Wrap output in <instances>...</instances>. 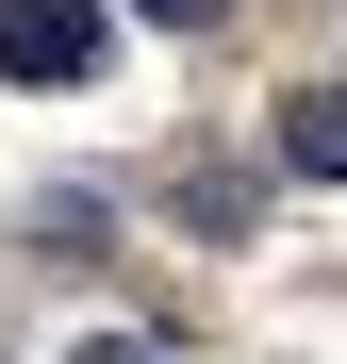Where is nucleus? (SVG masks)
<instances>
[{
    "instance_id": "nucleus-1",
    "label": "nucleus",
    "mask_w": 347,
    "mask_h": 364,
    "mask_svg": "<svg viewBox=\"0 0 347 364\" xmlns=\"http://www.w3.org/2000/svg\"><path fill=\"white\" fill-rule=\"evenodd\" d=\"M116 17L99 0H0V83H99Z\"/></svg>"
},
{
    "instance_id": "nucleus-2",
    "label": "nucleus",
    "mask_w": 347,
    "mask_h": 364,
    "mask_svg": "<svg viewBox=\"0 0 347 364\" xmlns=\"http://www.w3.org/2000/svg\"><path fill=\"white\" fill-rule=\"evenodd\" d=\"M281 166H298V182H347V83H298V100H281Z\"/></svg>"
},
{
    "instance_id": "nucleus-3",
    "label": "nucleus",
    "mask_w": 347,
    "mask_h": 364,
    "mask_svg": "<svg viewBox=\"0 0 347 364\" xmlns=\"http://www.w3.org/2000/svg\"><path fill=\"white\" fill-rule=\"evenodd\" d=\"M83 364H165V348H133V331H99V348H83Z\"/></svg>"
},
{
    "instance_id": "nucleus-4",
    "label": "nucleus",
    "mask_w": 347,
    "mask_h": 364,
    "mask_svg": "<svg viewBox=\"0 0 347 364\" xmlns=\"http://www.w3.org/2000/svg\"><path fill=\"white\" fill-rule=\"evenodd\" d=\"M149 17H231V0H149Z\"/></svg>"
}]
</instances>
